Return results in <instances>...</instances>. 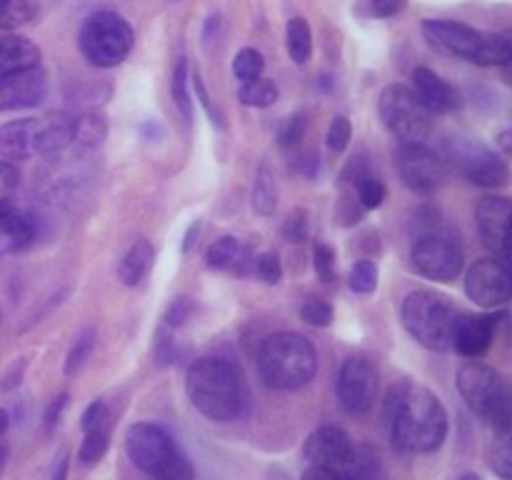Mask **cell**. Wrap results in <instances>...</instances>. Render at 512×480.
<instances>
[{"label": "cell", "instance_id": "obj_34", "mask_svg": "<svg viewBox=\"0 0 512 480\" xmlns=\"http://www.w3.org/2000/svg\"><path fill=\"white\" fill-rule=\"evenodd\" d=\"M348 285L360 295L375 293V288H378V265H375V260H358V263L353 265V270H350Z\"/></svg>", "mask_w": 512, "mask_h": 480}, {"label": "cell", "instance_id": "obj_21", "mask_svg": "<svg viewBox=\"0 0 512 480\" xmlns=\"http://www.w3.org/2000/svg\"><path fill=\"white\" fill-rule=\"evenodd\" d=\"M35 238V223L30 215L20 213L13 205L0 210V255L18 253L28 248Z\"/></svg>", "mask_w": 512, "mask_h": 480}, {"label": "cell", "instance_id": "obj_22", "mask_svg": "<svg viewBox=\"0 0 512 480\" xmlns=\"http://www.w3.org/2000/svg\"><path fill=\"white\" fill-rule=\"evenodd\" d=\"M30 65H40L38 45L23 35H0V78Z\"/></svg>", "mask_w": 512, "mask_h": 480}, {"label": "cell", "instance_id": "obj_30", "mask_svg": "<svg viewBox=\"0 0 512 480\" xmlns=\"http://www.w3.org/2000/svg\"><path fill=\"white\" fill-rule=\"evenodd\" d=\"M383 475V463H380L378 455L370 448H358L355 445L353 458L348 460V465L343 468L340 478L343 480H380Z\"/></svg>", "mask_w": 512, "mask_h": 480}, {"label": "cell", "instance_id": "obj_31", "mask_svg": "<svg viewBox=\"0 0 512 480\" xmlns=\"http://www.w3.org/2000/svg\"><path fill=\"white\" fill-rule=\"evenodd\" d=\"M95 348V330L85 328L83 333L78 335V340L73 343V348L68 350V358H65V375H78L83 370V365L88 363L90 355H93Z\"/></svg>", "mask_w": 512, "mask_h": 480}, {"label": "cell", "instance_id": "obj_12", "mask_svg": "<svg viewBox=\"0 0 512 480\" xmlns=\"http://www.w3.org/2000/svg\"><path fill=\"white\" fill-rule=\"evenodd\" d=\"M413 268L423 278L435 280V283H453L463 273L465 255L458 240H453L445 233H428L420 235L413 245Z\"/></svg>", "mask_w": 512, "mask_h": 480}, {"label": "cell", "instance_id": "obj_57", "mask_svg": "<svg viewBox=\"0 0 512 480\" xmlns=\"http://www.w3.org/2000/svg\"><path fill=\"white\" fill-rule=\"evenodd\" d=\"M168 3H180V0H168Z\"/></svg>", "mask_w": 512, "mask_h": 480}, {"label": "cell", "instance_id": "obj_7", "mask_svg": "<svg viewBox=\"0 0 512 480\" xmlns=\"http://www.w3.org/2000/svg\"><path fill=\"white\" fill-rule=\"evenodd\" d=\"M458 390L480 420L493 425L503 435L510 433L512 395L508 380L498 368L470 360L458 370Z\"/></svg>", "mask_w": 512, "mask_h": 480}, {"label": "cell", "instance_id": "obj_25", "mask_svg": "<svg viewBox=\"0 0 512 480\" xmlns=\"http://www.w3.org/2000/svg\"><path fill=\"white\" fill-rule=\"evenodd\" d=\"M245 258V245L233 235H223L215 240L205 253V263L213 270H235Z\"/></svg>", "mask_w": 512, "mask_h": 480}, {"label": "cell", "instance_id": "obj_1", "mask_svg": "<svg viewBox=\"0 0 512 480\" xmlns=\"http://www.w3.org/2000/svg\"><path fill=\"white\" fill-rule=\"evenodd\" d=\"M390 440L400 453L425 455L440 450L448 438V413L438 395L413 380H400L385 398Z\"/></svg>", "mask_w": 512, "mask_h": 480}, {"label": "cell", "instance_id": "obj_6", "mask_svg": "<svg viewBox=\"0 0 512 480\" xmlns=\"http://www.w3.org/2000/svg\"><path fill=\"white\" fill-rule=\"evenodd\" d=\"M125 455L153 480H195L193 460L155 423H135L125 433Z\"/></svg>", "mask_w": 512, "mask_h": 480}, {"label": "cell", "instance_id": "obj_4", "mask_svg": "<svg viewBox=\"0 0 512 480\" xmlns=\"http://www.w3.org/2000/svg\"><path fill=\"white\" fill-rule=\"evenodd\" d=\"M420 30L430 48L453 55V58H463L468 63L483 65V68L508 65L512 60V40L505 33H485L473 25L448 18H425Z\"/></svg>", "mask_w": 512, "mask_h": 480}, {"label": "cell", "instance_id": "obj_41", "mask_svg": "<svg viewBox=\"0 0 512 480\" xmlns=\"http://www.w3.org/2000/svg\"><path fill=\"white\" fill-rule=\"evenodd\" d=\"M283 238L288 243H303L308 238V213L303 208L293 210L283 223Z\"/></svg>", "mask_w": 512, "mask_h": 480}, {"label": "cell", "instance_id": "obj_52", "mask_svg": "<svg viewBox=\"0 0 512 480\" xmlns=\"http://www.w3.org/2000/svg\"><path fill=\"white\" fill-rule=\"evenodd\" d=\"M300 168H303L305 178H315V173H318V155H305L300 160Z\"/></svg>", "mask_w": 512, "mask_h": 480}, {"label": "cell", "instance_id": "obj_5", "mask_svg": "<svg viewBox=\"0 0 512 480\" xmlns=\"http://www.w3.org/2000/svg\"><path fill=\"white\" fill-rule=\"evenodd\" d=\"M258 370L265 385L275 390L305 388L318 373V350L305 335L280 330L260 345Z\"/></svg>", "mask_w": 512, "mask_h": 480}, {"label": "cell", "instance_id": "obj_45", "mask_svg": "<svg viewBox=\"0 0 512 480\" xmlns=\"http://www.w3.org/2000/svg\"><path fill=\"white\" fill-rule=\"evenodd\" d=\"M363 213H365V208L358 203V198L353 200V195H343V198H340V205H338L340 225L350 228V225L360 223V220H363Z\"/></svg>", "mask_w": 512, "mask_h": 480}, {"label": "cell", "instance_id": "obj_44", "mask_svg": "<svg viewBox=\"0 0 512 480\" xmlns=\"http://www.w3.org/2000/svg\"><path fill=\"white\" fill-rule=\"evenodd\" d=\"M490 468L498 475L500 480H512V450L508 440L493 448V455H490Z\"/></svg>", "mask_w": 512, "mask_h": 480}, {"label": "cell", "instance_id": "obj_50", "mask_svg": "<svg viewBox=\"0 0 512 480\" xmlns=\"http://www.w3.org/2000/svg\"><path fill=\"white\" fill-rule=\"evenodd\" d=\"M68 470H70V455L60 453L55 458L53 468H50V480H68Z\"/></svg>", "mask_w": 512, "mask_h": 480}, {"label": "cell", "instance_id": "obj_32", "mask_svg": "<svg viewBox=\"0 0 512 480\" xmlns=\"http://www.w3.org/2000/svg\"><path fill=\"white\" fill-rule=\"evenodd\" d=\"M263 68H265V58L263 53L255 48L238 50V55L233 58V73L235 78L243 80V83L260 78V75H263Z\"/></svg>", "mask_w": 512, "mask_h": 480}, {"label": "cell", "instance_id": "obj_29", "mask_svg": "<svg viewBox=\"0 0 512 480\" xmlns=\"http://www.w3.org/2000/svg\"><path fill=\"white\" fill-rule=\"evenodd\" d=\"M40 15L38 0H0V30H15L35 23Z\"/></svg>", "mask_w": 512, "mask_h": 480}, {"label": "cell", "instance_id": "obj_26", "mask_svg": "<svg viewBox=\"0 0 512 480\" xmlns=\"http://www.w3.org/2000/svg\"><path fill=\"white\" fill-rule=\"evenodd\" d=\"M170 95H173L175 108L180 110L185 120H193V95H190V65L188 58L180 55L173 65V75H170Z\"/></svg>", "mask_w": 512, "mask_h": 480}, {"label": "cell", "instance_id": "obj_40", "mask_svg": "<svg viewBox=\"0 0 512 480\" xmlns=\"http://www.w3.org/2000/svg\"><path fill=\"white\" fill-rule=\"evenodd\" d=\"M190 78H193V90H195V95H198L200 105H203V108H205V113H208L210 123H213L215 128H220V130H223V128H225L223 113H220V110H218V105L213 103V98H210V95H208V90H205V83H203V78H200V73H198V70H193V75H190Z\"/></svg>", "mask_w": 512, "mask_h": 480}, {"label": "cell", "instance_id": "obj_42", "mask_svg": "<svg viewBox=\"0 0 512 480\" xmlns=\"http://www.w3.org/2000/svg\"><path fill=\"white\" fill-rule=\"evenodd\" d=\"M313 265H315V273L323 283H333L335 280V253L333 248L328 245L318 243L315 245V253H313Z\"/></svg>", "mask_w": 512, "mask_h": 480}, {"label": "cell", "instance_id": "obj_8", "mask_svg": "<svg viewBox=\"0 0 512 480\" xmlns=\"http://www.w3.org/2000/svg\"><path fill=\"white\" fill-rule=\"evenodd\" d=\"M400 318L405 330L425 348L438 353L453 348V325L458 313L445 295L433 290H413L403 300Z\"/></svg>", "mask_w": 512, "mask_h": 480}, {"label": "cell", "instance_id": "obj_13", "mask_svg": "<svg viewBox=\"0 0 512 480\" xmlns=\"http://www.w3.org/2000/svg\"><path fill=\"white\" fill-rule=\"evenodd\" d=\"M398 175L415 193H435L448 178V165L425 143H400L395 150Z\"/></svg>", "mask_w": 512, "mask_h": 480}, {"label": "cell", "instance_id": "obj_36", "mask_svg": "<svg viewBox=\"0 0 512 480\" xmlns=\"http://www.w3.org/2000/svg\"><path fill=\"white\" fill-rule=\"evenodd\" d=\"M300 315L308 325H315V328H328L333 323V305L323 298H308L300 308Z\"/></svg>", "mask_w": 512, "mask_h": 480}, {"label": "cell", "instance_id": "obj_10", "mask_svg": "<svg viewBox=\"0 0 512 480\" xmlns=\"http://www.w3.org/2000/svg\"><path fill=\"white\" fill-rule=\"evenodd\" d=\"M380 120L403 143H423L433 130V113L408 85L393 83L383 88L378 100Z\"/></svg>", "mask_w": 512, "mask_h": 480}, {"label": "cell", "instance_id": "obj_51", "mask_svg": "<svg viewBox=\"0 0 512 480\" xmlns=\"http://www.w3.org/2000/svg\"><path fill=\"white\" fill-rule=\"evenodd\" d=\"M303 480H343L335 470L328 468H318V465H310L308 470L303 473Z\"/></svg>", "mask_w": 512, "mask_h": 480}, {"label": "cell", "instance_id": "obj_48", "mask_svg": "<svg viewBox=\"0 0 512 480\" xmlns=\"http://www.w3.org/2000/svg\"><path fill=\"white\" fill-rule=\"evenodd\" d=\"M408 5V0H370V13L375 18H395Z\"/></svg>", "mask_w": 512, "mask_h": 480}, {"label": "cell", "instance_id": "obj_47", "mask_svg": "<svg viewBox=\"0 0 512 480\" xmlns=\"http://www.w3.org/2000/svg\"><path fill=\"white\" fill-rule=\"evenodd\" d=\"M190 313H193V300H190V298H175L173 303H170L168 313H165V323L173 325V328H178V325H183L185 320L190 318Z\"/></svg>", "mask_w": 512, "mask_h": 480}, {"label": "cell", "instance_id": "obj_43", "mask_svg": "<svg viewBox=\"0 0 512 480\" xmlns=\"http://www.w3.org/2000/svg\"><path fill=\"white\" fill-rule=\"evenodd\" d=\"M255 270H258L260 278L268 285H278L283 280V263H280L278 253H263L255 263Z\"/></svg>", "mask_w": 512, "mask_h": 480}, {"label": "cell", "instance_id": "obj_16", "mask_svg": "<svg viewBox=\"0 0 512 480\" xmlns=\"http://www.w3.org/2000/svg\"><path fill=\"white\" fill-rule=\"evenodd\" d=\"M478 233L483 243L498 255V260L508 263L512 255V203L505 195L483 198L475 208Z\"/></svg>", "mask_w": 512, "mask_h": 480}, {"label": "cell", "instance_id": "obj_14", "mask_svg": "<svg viewBox=\"0 0 512 480\" xmlns=\"http://www.w3.org/2000/svg\"><path fill=\"white\" fill-rule=\"evenodd\" d=\"M465 293L485 310L503 308L512 295L510 270L498 258H480L465 273Z\"/></svg>", "mask_w": 512, "mask_h": 480}, {"label": "cell", "instance_id": "obj_20", "mask_svg": "<svg viewBox=\"0 0 512 480\" xmlns=\"http://www.w3.org/2000/svg\"><path fill=\"white\" fill-rule=\"evenodd\" d=\"M413 90L430 113H450L460 105L458 93L438 73L423 65L413 70Z\"/></svg>", "mask_w": 512, "mask_h": 480}, {"label": "cell", "instance_id": "obj_17", "mask_svg": "<svg viewBox=\"0 0 512 480\" xmlns=\"http://www.w3.org/2000/svg\"><path fill=\"white\" fill-rule=\"evenodd\" d=\"M355 443L343 428L338 425H320L318 430L308 435L305 440L303 455L310 465H318V468L335 470V473H343V468L348 465V460L353 458Z\"/></svg>", "mask_w": 512, "mask_h": 480}, {"label": "cell", "instance_id": "obj_2", "mask_svg": "<svg viewBox=\"0 0 512 480\" xmlns=\"http://www.w3.org/2000/svg\"><path fill=\"white\" fill-rule=\"evenodd\" d=\"M185 390L200 415L213 423H233L248 408L243 373L225 358H198L185 375Z\"/></svg>", "mask_w": 512, "mask_h": 480}, {"label": "cell", "instance_id": "obj_3", "mask_svg": "<svg viewBox=\"0 0 512 480\" xmlns=\"http://www.w3.org/2000/svg\"><path fill=\"white\" fill-rule=\"evenodd\" d=\"M78 133V118L63 110L40 115V118H20L0 125V158L28 160L35 155H55L70 148Z\"/></svg>", "mask_w": 512, "mask_h": 480}, {"label": "cell", "instance_id": "obj_55", "mask_svg": "<svg viewBox=\"0 0 512 480\" xmlns=\"http://www.w3.org/2000/svg\"><path fill=\"white\" fill-rule=\"evenodd\" d=\"M5 463H8V445H0V475H3Z\"/></svg>", "mask_w": 512, "mask_h": 480}, {"label": "cell", "instance_id": "obj_54", "mask_svg": "<svg viewBox=\"0 0 512 480\" xmlns=\"http://www.w3.org/2000/svg\"><path fill=\"white\" fill-rule=\"evenodd\" d=\"M8 428H10V413H8V410L0 408V438L8 433Z\"/></svg>", "mask_w": 512, "mask_h": 480}, {"label": "cell", "instance_id": "obj_23", "mask_svg": "<svg viewBox=\"0 0 512 480\" xmlns=\"http://www.w3.org/2000/svg\"><path fill=\"white\" fill-rule=\"evenodd\" d=\"M153 263H155L153 243L145 238L135 240V243L128 248V253L123 255V260H120V268H118L120 283L128 285V288L138 285L140 280L150 273Z\"/></svg>", "mask_w": 512, "mask_h": 480}, {"label": "cell", "instance_id": "obj_35", "mask_svg": "<svg viewBox=\"0 0 512 480\" xmlns=\"http://www.w3.org/2000/svg\"><path fill=\"white\" fill-rule=\"evenodd\" d=\"M385 195H388V190H385L383 180L375 178V175H365V178H360L358 183H355V198H358V203L363 205L365 210H375L383 205Z\"/></svg>", "mask_w": 512, "mask_h": 480}, {"label": "cell", "instance_id": "obj_27", "mask_svg": "<svg viewBox=\"0 0 512 480\" xmlns=\"http://www.w3.org/2000/svg\"><path fill=\"white\" fill-rule=\"evenodd\" d=\"M285 45H288V55L293 63L305 65L313 53V33L305 18H290L288 28H285Z\"/></svg>", "mask_w": 512, "mask_h": 480}, {"label": "cell", "instance_id": "obj_11", "mask_svg": "<svg viewBox=\"0 0 512 480\" xmlns=\"http://www.w3.org/2000/svg\"><path fill=\"white\" fill-rule=\"evenodd\" d=\"M448 163L468 183L480 188H503L510 180V168L495 150L475 138H448L445 143Z\"/></svg>", "mask_w": 512, "mask_h": 480}, {"label": "cell", "instance_id": "obj_19", "mask_svg": "<svg viewBox=\"0 0 512 480\" xmlns=\"http://www.w3.org/2000/svg\"><path fill=\"white\" fill-rule=\"evenodd\" d=\"M495 315H458L453 325V348L468 360L483 358L495 338Z\"/></svg>", "mask_w": 512, "mask_h": 480}, {"label": "cell", "instance_id": "obj_33", "mask_svg": "<svg viewBox=\"0 0 512 480\" xmlns=\"http://www.w3.org/2000/svg\"><path fill=\"white\" fill-rule=\"evenodd\" d=\"M108 430L105 428H95V430H88L83 438V445H80L78 450V460L83 465H95L103 460V455L108 453Z\"/></svg>", "mask_w": 512, "mask_h": 480}, {"label": "cell", "instance_id": "obj_53", "mask_svg": "<svg viewBox=\"0 0 512 480\" xmlns=\"http://www.w3.org/2000/svg\"><path fill=\"white\" fill-rule=\"evenodd\" d=\"M198 233H200V223L190 225L188 233H185V240H183V253H190V248L195 245V238H198Z\"/></svg>", "mask_w": 512, "mask_h": 480}, {"label": "cell", "instance_id": "obj_9", "mask_svg": "<svg viewBox=\"0 0 512 480\" xmlns=\"http://www.w3.org/2000/svg\"><path fill=\"white\" fill-rule=\"evenodd\" d=\"M135 33L123 15L113 10H98L85 18L78 33V45L83 58L95 68H115L130 55Z\"/></svg>", "mask_w": 512, "mask_h": 480}, {"label": "cell", "instance_id": "obj_24", "mask_svg": "<svg viewBox=\"0 0 512 480\" xmlns=\"http://www.w3.org/2000/svg\"><path fill=\"white\" fill-rule=\"evenodd\" d=\"M250 203H253L258 215H273L278 210V183H275V173L268 163L258 165V173L253 180V193H250Z\"/></svg>", "mask_w": 512, "mask_h": 480}, {"label": "cell", "instance_id": "obj_49", "mask_svg": "<svg viewBox=\"0 0 512 480\" xmlns=\"http://www.w3.org/2000/svg\"><path fill=\"white\" fill-rule=\"evenodd\" d=\"M65 405H68V393H60V395H55L53 400H50V405L45 408V428L53 430L55 425H58V420H60V415H63Z\"/></svg>", "mask_w": 512, "mask_h": 480}, {"label": "cell", "instance_id": "obj_39", "mask_svg": "<svg viewBox=\"0 0 512 480\" xmlns=\"http://www.w3.org/2000/svg\"><path fill=\"white\" fill-rule=\"evenodd\" d=\"M305 130H308V118H305V113L290 115L283 123V128H280V145H283V148H295V145L305 138Z\"/></svg>", "mask_w": 512, "mask_h": 480}, {"label": "cell", "instance_id": "obj_15", "mask_svg": "<svg viewBox=\"0 0 512 480\" xmlns=\"http://www.w3.org/2000/svg\"><path fill=\"white\" fill-rule=\"evenodd\" d=\"M335 395H338V403L343 405L345 413H368L375 395H378V373H375L373 365L358 355L343 360L338 380H335Z\"/></svg>", "mask_w": 512, "mask_h": 480}, {"label": "cell", "instance_id": "obj_56", "mask_svg": "<svg viewBox=\"0 0 512 480\" xmlns=\"http://www.w3.org/2000/svg\"><path fill=\"white\" fill-rule=\"evenodd\" d=\"M458 480H483V478H480L478 473H465V475H460Z\"/></svg>", "mask_w": 512, "mask_h": 480}, {"label": "cell", "instance_id": "obj_38", "mask_svg": "<svg viewBox=\"0 0 512 480\" xmlns=\"http://www.w3.org/2000/svg\"><path fill=\"white\" fill-rule=\"evenodd\" d=\"M350 138H353L350 120L345 118V115L333 118V123H330V128H328V135H325V140H328V148L333 150V153H343V150L350 145Z\"/></svg>", "mask_w": 512, "mask_h": 480}, {"label": "cell", "instance_id": "obj_28", "mask_svg": "<svg viewBox=\"0 0 512 480\" xmlns=\"http://www.w3.org/2000/svg\"><path fill=\"white\" fill-rule=\"evenodd\" d=\"M280 88L273 78H255L243 83V88L238 90V100L245 108H270V105L278 103Z\"/></svg>", "mask_w": 512, "mask_h": 480}, {"label": "cell", "instance_id": "obj_46", "mask_svg": "<svg viewBox=\"0 0 512 480\" xmlns=\"http://www.w3.org/2000/svg\"><path fill=\"white\" fill-rule=\"evenodd\" d=\"M105 420H108V408H105L103 400H93V403L85 408L83 418H80V425H83V430L88 433V430L103 428Z\"/></svg>", "mask_w": 512, "mask_h": 480}, {"label": "cell", "instance_id": "obj_37", "mask_svg": "<svg viewBox=\"0 0 512 480\" xmlns=\"http://www.w3.org/2000/svg\"><path fill=\"white\" fill-rule=\"evenodd\" d=\"M20 185V170L8 160H0V210L13 205V195Z\"/></svg>", "mask_w": 512, "mask_h": 480}, {"label": "cell", "instance_id": "obj_18", "mask_svg": "<svg viewBox=\"0 0 512 480\" xmlns=\"http://www.w3.org/2000/svg\"><path fill=\"white\" fill-rule=\"evenodd\" d=\"M48 93V75L40 65L13 70L0 78V113L5 110L35 108Z\"/></svg>", "mask_w": 512, "mask_h": 480}]
</instances>
